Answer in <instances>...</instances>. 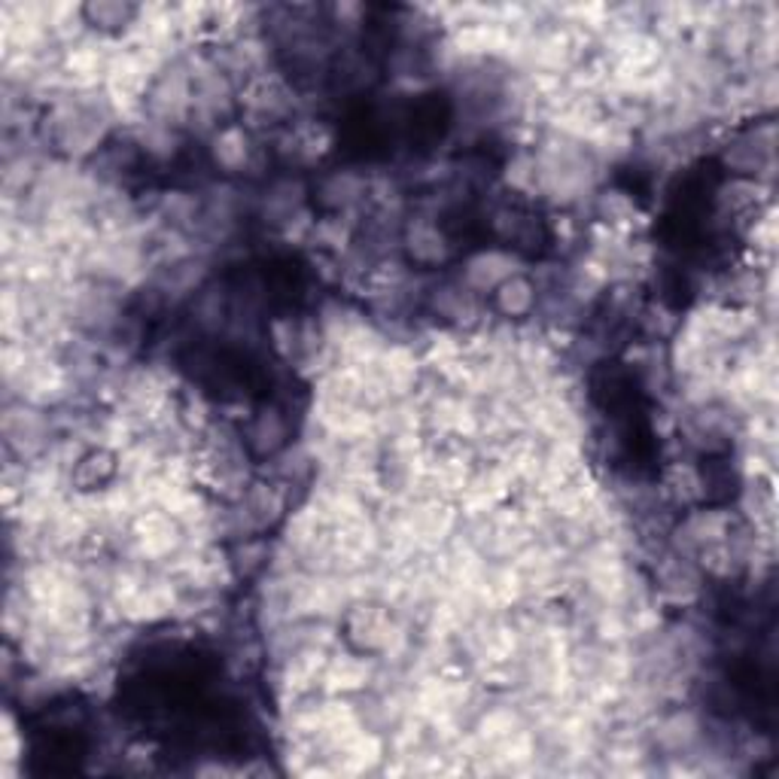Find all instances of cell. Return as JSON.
I'll use <instances>...</instances> for the list:
<instances>
[{
  "label": "cell",
  "mask_w": 779,
  "mask_h": 779,
  "mask_svg": "<svg viewBox=\"0 0 779 779\" xmlns=\"http://www.w3.org/2000/svg\"><path fill=\"white\" fill-rule=\"evenodd\" d=\"M347 639L354 642L356 652L363 654H383L393 658L405 649V630L397 622V615L387 610L383 603H351L347 606Z\"/></svg>",
  "instance_id": "obj_1"
},
{
  "label": "cell",
  "mask_w": 779,
  "mask_h": 779,
  "mask_svg": "<svg viewBox=\"0 0 779 779\" xmlns=\"http://www.w3.org/2000/svg\"><path fill=\"white\" fill-rule=\"evenodd\" d=\"M128 533H131L134 554L141 560H150V564L170 560L184 548V524L170 511L158 509V506L138 511L128 524Z\"/></svg>",
  "instance_id": "obj_2"
},
{
  "label": "cell",
  "mask_w": 779,
  "mask_h": 779,
  "mask_svg": "<svg viewBox=\"0 0 779 779\" xmlns=\"http://www.w3.org/2000/svg\"><path fill=\"white\" fill-rule=\"evenodd\" d=\"M3 433H7V445L15 448L22 457H34L46 448V436H49V421L37 405L31 402H19V409H7L3 417Z\"/></svg>",
  "instance_id": "obj_3"
},
{
  "label": "cell",
  "mask_w": 779,
  "mask_h": 779,
  "mask_svg": "<svg viewBox=\"0 0 779 779\" xmlns=\"http://www.w3.org/2000/svg\"><path fill=\"white\" fill-rule=\"evenodd\" d=\"M511 274H518V256L506 253V250H482L467 262L463 284L472 293H487V290H496L503 281H509Z\"/></svg>",
  "instance_id": "obj_4"
},
{
  "label": "cell",
  "mask_w": 779,
  "mask_h": 779,
  "mask_svg": "<svg viewBox=\"0 0 779 779\" xmlns=\"http://www.w3.org/2000/svg\"><path fill=\"white\" fill-rule=\"evenodd\" d=\"M371 680V666L366 654H341V658H327L323 666V688L329 695H354L359 688H366Z\"/></svg>",
  "instance_id": "obj_5"
},
{
  "label": "cell",
  "mask_w": 779,
  "mask_h": 779,
  "mask_svg": "<svg viewBox=\"0 0 779 779\" xmlns=\"http://www.w3.org/2000/svg\"><path fill=\"white\" fill-rule=\"evenodd\" d=\"M536 284L527 274H511L509 281H503L494 290L496 311L503 314V317H509V320H521V317L533 314V308H536Z\"/></svg>",
  "instance_id": "obj_6"
},
{
  "label": "cell",
  "mask_w": 779,
  "mask_h": 779,
  "mask_svg": "<svg viewBox=\"0 0 779 779\" xmlns=\"http://www.w3.org/2000/svg\"><path fill=\"white\" fill-rule=\"evenodd\" d=\"M211 153H213V162H216V165H220L223 170L247 168L250 153H253V146H250V134H247V131L238 126H226L223 131H216V134H213Z\"/></svg>",
  "instance_id": "obj_7"
},
{
  "label": "cell",
  "mask_w": 779,
  "mask_h": 779,
  "mask_svg": "<svg viewBox=\"0 0 779 779\" xmlns=\"http://www.w3.org/2000/svg\"><path fill=\"white\" fill-rule=\"evenodd\" d=\"M405 247L414 262L421 265H439L448 256V238L433 223H411L405 232Z\"/></svg>",
  "instance_id": "obj_8"
},
{
  "label": "cell",
  "mask_w": 779,
  "mask_h": 779,
  "mask_svg": "<svg viewBox=\"0 0 779 779\" xmlns=\"http://www.w3.org/2000/svg\"><path fill=\"white\" fill-rule=\"evenodd\" d=\"M247 445L253 448L256 453H274L281 451L286 445V421L281 411L265 409L256 414V421L250 424V433H247Z\"/></svg>",
  "instance_id": "obj_9"
},
{
  "label": "cell",
  "mask_w": 779,
  "mask_h": 779,
  "mask_svg": "<svg viewBox=\"0 0 779 779\" xmlns=\"http://www.w3.org/2000/svg\"><path fill=\"white\" fill-rule=\"evenodd\" d=\"M697 737H700V728H697V719L692 712H673V716H664L658 724V743L673 755L692 750Z\"/></svg>",
  "instance_id": "obj_10"
},
{
  "label": "cell",
  "mask_w": 779,
  "mask_h": 779,
  "mask_svg": "<svg viewBox=\"0 0 779 779\" xmlns=\"http://www.w3.org/2000/svg\"><path fill=\"white\" fill-rule=\"evenodd\" d=\"M85 25L101 31H122L128 25H134V19L141 15L138 7H128V3H92V7H83Z\"/></svg>",
  "instance_id": "obj_11"
},
{
  "label": "cell",
  "mask_w": 779,
  "mask_h": 779,
  "mask_svg": "<svg viewBox=\"0 0 779 779\" xmlns=\"http://www.w3.org/2000/svg\"><path fill=\"white\" fill-rule=\"evenodd\" d=\"M15 752H19V740H15L13 719L7 716L3 719V762H15Z\"/></svg>",
  "instance_id": "obj_12"
}]
</instances>
